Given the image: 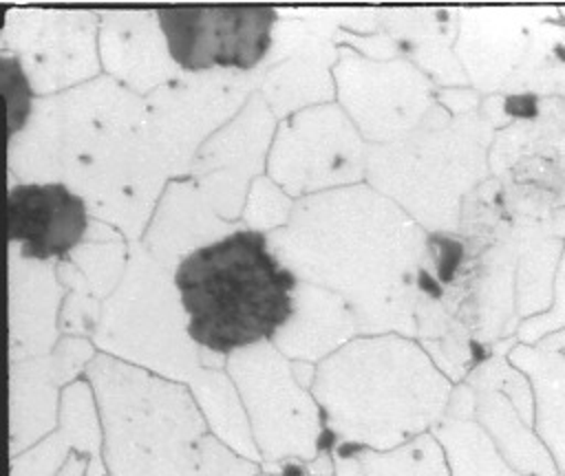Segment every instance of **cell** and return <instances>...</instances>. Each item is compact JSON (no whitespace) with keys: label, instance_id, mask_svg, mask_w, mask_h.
<instances>
[{"label":"cell","instance_id":"cell-21","mask_svg":"<svg viewBox=\"0 0 565 476\" xmlns=\"http://www.w3.org/2000/svg\"><path fill=\"white\" fill-rule=\"evenodd\" d=\"M73 454H88L93 458L90 476H106L104 430L86 377L62 388L57 432L11 458V476H55Z\"/></svg>","mask_w":565,"mask_h":476},{"label":"cell","instance_id":"cell-11","mask_svg":"<svg viewBox=\"0 0 565 476\" xmlns=\"http://www.w3.org/2000/svg\"><path fill=\"white\" fill-rule=\"evenodd\" d=\"M333 82L340 108L371 145L404 139L435 108L430 82L411 60H371L340 46Z\"/></svg>","mask_w":565,"mask_h":476},{"label":"cell","instance_id":"cell-22","mask_svg":"<svg viewBox=\"0 0 565 476\" xmlns=\"http://www.w3.org/2000/svg\"><path fill=\"white\" fill-rule=\"evenodd\" d=\"M360 335L358 315L342 295L298 282L294 315L276 333L271 344L291 361L320 364Z\"/></svg>","mask_w":565,"mask_h":476},{"label":"cell","instance_id":"cell-15","mask_svg":"<svg viewBox=\"0 0 565 476\" xmlns=\"http://www.w3.org/2000/svg\"><path fill=\"white\" fill-rule=\"evenodd\" d=\"M86 337L68 335L42 357L11 364V458L46 439L60 423L62 390L84 377L97 355Z\"/></svg>","mask_w":565,"mask_h":476},{"label":"cell","instance_id":"cell-4","mask_svg":"<svg viewBox=\"0 0 565 476\" xmlns=\"http://www.w3.org/2000/svg\"><path fill=\"white\" fill-rule=\"evenodd\" d=\"M90 342L99 353L185 383L212 432L243 458L263 465L225 361H210L225 357L203 350L190 337L174 271L152 260L139 240L130 242L124 280L104 302Z\"/></svg>","mask_w":565,"mask_h":476},{"label":"cell","instance_id":"cell-26","mask_svg":"<svg viewBox=\"0 0 565 476\" xmlns=\"http://www.w3.org/2000/svg\"><path fill=\"white\" fill-rule=\"evenodd\" d=\"M433 434L446 452L450 476H525L508 465L490 434L470 419L446 416Z\"/></svg>","mask_w":565,"mask_h":476},{"label":"cell","instance_id":"cell-17","mask_svg":"<svg viewBox=\"0 0 565 476\" xmlns=\"http://www.w3.org/2000/svg\"><path fill=\"white\" fill-rule=\"evenodd\" d=\"M130 258V240L113 225L90 220L84 242L55 264L66 291L60 328L68 335H93L104 302L124 280Z\"/></svg>","mask_w":565,"mask_h":476},{"label":"cell","instance_id":"cell-12","mask_svg":"<svg viewBox=\"0 0 565 476\" xmlns=\"http://www.w3.org/2000/svg\"><path fill=\"white\" fill-rule=\"evenodd\" d=\"M157 15L183 73H254L274 48L269 7H161Z\"/></svg>","mask_w":565,"mask_h":476},{"label":"cell","instance_id":"cell-16","mask_svg":"<svg viewBox=\"0 0 565 476\" xmlns=\"http://www.w3.org/2000/svg\"><path fill=\"white\" fill-rule=\"evenodd\" d=\"M90 220L86 201L64 183H18L7 194V240L26 260H64Z\"/></svg>","mask_w":565,"mask_h":476},{"label":"cell","instance_id":"cell-20","mask_svg":"<svg viewBox=\"0 0 565 476\" xmlns=\"http://www.w3.org/2000/svg\"><path fill=\"white\" fill-rule=\"evenodd\" d=\"M238 229L247 227L243 223L223 220L199 185L185 174L166 185L139 242L152 260L174 271L192 251Z\"/></svg>","mask_w":565,"mask_h":476},{"label":"cell","instance_id":"cell-8","mask_svg":"<svg viewBox=\"0 0 565 476\" xmlns=\"http://www.w3.org/2000/svg\"><path fill=\"white\" fill-rule=\"evenodd\" d=\"M366 143L335 104L285 117L274 134L267 176L291 198L358 185L366 178Z\"/></svg>","mask_w":565,"mask_h":476},{"label":"cell","instance_id":"cell-1","mask_svg":"<svg viewBox=\"0 0 565 476\" xmlns=\"http://www.w3.org/2000/svg\"><path fill=\"white\" fill-rule=\"evenodd\" d=\"M20 183H64L90 218L141 240L174 178L146 130V99L113 77L40 97L26 126L7 141Z\"/></svg>","mask_w":565,"mask_h":476},{"label":"cell","instance_id":"cell-13","mask_svg":"<svg viewBox=\"0 0 565 476\" xmlns=\"http://www.w3.org/2000/svg\"><path fill=\"white\" fill-rule=\"evenodd\" d=\"M99 13L9 9L0 33L2 55L15 57L38 97L57 95L99 73Z\"/></svg>","mask_w":565,"mask_h":476},{"label":"cell","instance_id":"cell-28","mask_svg":"<svg viewBox=\"0 0 565 476\" xmlns=\"http://www.w3.org/2000/svg\"><path fill=\"white\" fill-rule=\"evenodd\" d=\"M0 71H2V93H4V106H7V141H9L26 126L35 104L33 99L35 93L29 84V77L22 64L15 57L2 55Z\"/></svg>","mask_w":565,"mask_h":476},{"label":"cell","instance_id":"cell-14","mask_svg":"<svg viewBox=\"0 0 565 476\" xmlns=\"http://www.w3.org/2000/svg\"><path fill=\"white\" fill-rule=\"evenodd\" d=\"M276 128V115L256 90L194 154L188 176L223 220L243 223L249 187L265 176Z\"/></svg>","mask_w":565,"mask_h":476},{"label":"cell","instance_id":"cell-6","mask_svg":"<svg viewBox=\"0 0 565 476\" xmlns=\"http://www.w3.org/2000/svg\"><path fill=\"white\" fill-rule=\"evenodd\" d=\"M298 282L254 229L205 245L174 269L188 333L218 357L271 342L294 315Z\"/></svg>","mask_w":565,"mask_h":476},{"label":"cell","instance_id":"cell-3","mask_svg":"<svg viewBox=\"0 0 565 476\" xmlns=\"http://www.w3.org/2000/svg\"><path fill=\"white\" fill-rule=\"evenodd\" d=\"M324 450H395L448 414L452 379L399 333L360 335L316 364Z\"/></svg>","mask_w":565,"mask_h":476},{"label":"cell","instance_id":"cell-7","mask_svg":"<svg viewBox=\"0 0 565 476\" xmlns=\"http://www.w3.org/2000/svg\"><path fill=\"white\" fill-rule=\"evenodd\" d=\"M263 463L313 461L324 450L322 410L296 366L271 342L225 357Z\"/></svg>","mask_w":565,"mask_h":476},{"label":"cell","instance_id":"cell-29","mask_svg":"<svg viewBox=\"0 0 565 476\" xmlns=\"http://www.w3.org/2000/svg\"><path fill=\"white\" fill-rule=\"evenodd\" d=\"M258 476H280V474H276V472H267V474H263V472H260Z\"/></svg>","mask_w":565,"mask_h":476},{"label":"cell","instance_id":"cell-27","mask_svg":"<svg viewBox=\"0 0 565 476\" xmlns=\"http://www.w3.org/2000/svg\"><path fill=\"white\" fill-rule=\"evenodd\" d=\"M294 205L296 201L265 174L254 178L241 220L254 231H276L287 225Z\"/></svg>","mask_w":565,"mask_h":476},{"label":"cell","instance_id":"cell-25","mask_svg":"<svg viewBox=\"0 0 565 476\" xmlns=\"http://www.w3.org/2000/svg\"><path fill=\"white\" fill-rule=\"evenodd\" d=\"M333 476H450L448 458L433 432L395 450H329Z\"/></svg>","mask_w":565,"mask_h":476},{"label":"cell","instance_id":"cell-18","mask_svg":"<svg viewBox=\"0 0 565 476\" xmlns=\"http://www.w3.org/2000/svg\"><path fill=\"white\" fill-rule=\"evenodd\" d=\"M97 46L108 77L141 97L183 73L170 55L157 11L99 13Z\"/></svg>","mask_w":565,"mask_h":476},{"label":"cell","instance_id":"cell-9","mask_svg":"<svg viewBox=\"0 0 565 476\" xmlns=\"http://www.w3.org/2000/svg\"><path fill=\"white\" fill-rule=\"evenodd\" d=\"M437 108L404 139L366 150V183L397 203L417 225L446 229L452 225L455 198V137Z\"/></svg>","mask_w":565,"mask_h":476},{"label":"cell","instance_id":"cell-5","mask_svg":"<svg viewBox=\"0 0 565 476\" xmlns=\"http://www.w3.org/2000/svg\"><path fill=\"white\" fill-rule=\"evenodd\" d=\"M110 476H258L210 428L185 383L97 353L86 366Z\"/></svg>","mask_w":565,"mask_h":476},{"label":"cell","instance_id":"cell-24","mask_svg":"<svg viewBox=\"0 0 565 476\" xmlns=\"http://www.w3.org/2000/svg\"><path fill=\"white\" fill-rule=\"evenodd\" d=\"M510 364L532 381L534 432L552 454L558 474L565 476V355L516 346Z\"/></svg>","mask_w":565,"mask_h":476},{"label":"cell","instance_id":"cell-2","mask_svg":"<svg viewBox=\"0 0 565 476\" xmlns=\"http://www.w3.org/2000/svg\"><path fill=\"white\" fill-rule=\"evenodd\" d=\"M267 240L300 282L342 295L362 335L417 333L424 231L369 183L298 198L287 225Z\"/></svg>","mask_w":565,"mask_h":476},{"label":"cell","instance_id":"cell-23","mask_svg":"<svg viewBox=\"0 0 565 476\" xmlns=\"http://www.w3.org/2000/svg\"><path fill=\"white\" fill-rule=\"evenodd\" d=\"M287 37L294 42L289 55L260 71L258 82V93L280 121L309 106L329 104L335 97V51L318 37L298 35V29Z\"/></svg>","mask_w":565,"mask_h":476},{"label":"cell","instance_id":"cell-19","mask_svg":"<svg viewBox=\"0 0 565 476\" xmlns=\"http://www.w3.org/2000/svg\"><path fill=\"white\" fill-rule=\"evenodd\" d=\"M66 291L53 262L26 260L9 247V357L11 364L49 355L57 346Z\"/></svg>","mask_w":565,"mask_h":476},{"label":"cell","instance_id":"cell-10","mask_svg":"<svg viewBox=\"0 0 565 476\" xmlns=\"http://www.w3.org/2000/svg\"><path fill=\"white\" fill-rule=\"evenodd\" d=\"M260 73L181 75L146 95V130L172 176H185L199 148L258 90Z\"/></svg>","mask_w":565,"mask_h":476}]
</instances>
